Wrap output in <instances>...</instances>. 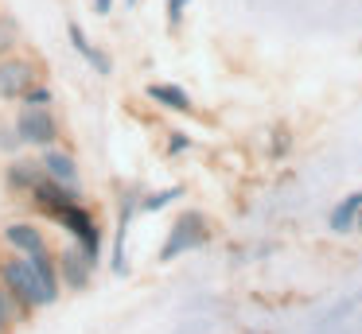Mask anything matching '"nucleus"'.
<instances>
[{
  "mask_svg": "<svg viewBox=\"0 0 362 334\" xmlns=\"http://www.w3.org/2000/svg\"><path fill=\"white\" fill-rule=\"evenodd\" d=\"M0 284L8 287L12 295H16L24 307H47V303H55L51 299V292L40 284V276L32 272V264L24 261V253L20 256H8V261H0Z\"/></svg>",
  "mask_w": 362,
  "mask_h": 334,
  "instance_id": "nucleus-1",
  "label": "nucleus"
},
{
  "mask_svg": "<svg viewBox=\"0 0 362 334\" xmlns=\"http://www.w3.org/2000/svg\"><path fill=\"white\" fill-rule=\"evenodd\" d=\"M51 217H55L63 229H71V237L78 241V245L86 249V256L98 264V253H102V229H98L94 214H90L82 202H63L59 210H51Z\"/></svg>",
  "mask_w": 362,
  "mask_h": 334,
  "instance_id": "nucleus-2",
  "label": "nucleus"
},
{
  "mask_svg": "<svg viewBox=\"0 0 362 334\" xmlns=\"http://www.w3.org/2000/svg\"><path fill=\"white\" fill-rule=\"evenodd\" d=\"M16 132L32 148H51L59 140V121L47 105H24L16 117Z\"/></svg>",
  "mask_w": 362,
  "mask_h": 334,
  "instance_id": "nucleus-3",
  "label": "nucleus"
},
{
  "mask_svg": "<svg viewBox=\"0 0 362 334\" xmlns=\"http://www.w3.org/2000/svg\"><path fill=\"white\" fill-rule=\"evenodd\" d=\"M203 241H206V217L199 214V210H187V214L172 225V233H168L164 249H160V261H175L180 253H191V249H199Z\"/></svg>",
  "mask_w": 362,
  "mask_h": 334,
  "instance_id": "nucleus-4",
  "label": "nucleus"
},
{
  "mask_svg": "<svg viewBox=\"0 0 362 334\" xmlns=\"http://www.w3.org/2000/svg\"><path fill=\"white\" fill-rule=\"evenodd\" d=\"M40 82V74H35V66L28 59H0V97L4 101H16L24 97L32 85Z\"/></svg>",
  "mask_w": 362,
  "mask_h": 334,
  "instance_id": "nucleus-5",
  "label": "nucleus"
},
{
  "mask_svg": "<svg viewBox=\"0 0 362 334\" xmlns=\"http://www.w3.org/2000/svg\"><path fill=\"white\" fill-rule=\"evenodd\" d=\"M40 167H43V175H47V179H55V183H63V186H71V191H78V163H74L71 152H59V148L51 144L47 152H43Z\"/></svg>",
  "mask_w": 362,
  "mask_h": 334,
  "instance_id": "nucleus-6",
  "label": "nucleus"
},
{
  "mask_svg": "<svg viewBox=\"0 0 362 334\" xmlns=\"http://www.w3.org/2000/svg\"><path fill=\"white\" fill-rule=\"evenodd\" d=\"M59 272H63V284H71V287H86L90 284V272H94V261L86 256V249L82 245H74V249H66L63 256H59Z\"/></svg>",
  "mask_w": 362,
  "mask_h": 334,
  "instance_id": "nucleus-7",
  "label": "nucleus"
},
{
  "mask_svg": "<svg viewBox=\"0 0 362 334\" xmlns=\"http://www.w3.org/2000/svg\"><path fill=\"white\" fill-rule=\"evenodd\" d=\"M66 35H71L74 51H78L82 59H86L90 66L98 70V74H113V59H110V54H105V51H102V47H98V43H90V35H86V31L78 28V23H66Z\"/></svg>",
  "mask_w": 362,
  "mask_h": 334,
  "instance_id": "nucleus-8",
  "label": "nucleus"
},
{
  "mask_svg": "<svg viewBox=\"0 0 362 334\" xmlns=\"http://www.w3.org/2000/svg\"><path fill=\"white\" fill-rule=\"evenodd\" d=\"M24 261L32 264V272L40 276V284L51 292V299H59V264L51 256V249H35V253H24Z\"/></svg>",
  "mask_w": 362,
  "mask_h": 334,
  "instance_id": "nucleus-9",
  "label": "nucleus"
},
{
  "mask_svg": "<svg viewBox=\"0 0 362 334\" xmlns=\"http://www.w3.org/2000/svg\"><path fill=\"white\" fill-rule=\"evenodd\" d=\"M4 241H8L12 249H20V253H35V249H47L43 233L35 229L32 222H12V225H4Z\"/></svg>",
  "mask_w": 362,
  "mask_h": 334,
  "instance_id": "nucleus-10",
  "label": "nucleus"
},
{
  "mask_svg": "<svg viewBox=\"0 0 362 334\" xmlns=\"http://www.w3.org/2000/svg\"><path fill=\"white\" fill-rule=\"evenodd\" d=\"M148 97L156 101V105H164V109H172V113H191V97H187V90H180V85H172V82H152L148 85Z\"/></svg>",
  "mask_w": 362,
  "mask_h": 334,
  "instance_id": "nucleus-11",
  "label": "nucleus"
},
{
  "mask_svg": "<svg viewBox=\"0 0 362 334\" xmlns=\"http://www.w3.org/2000/svg\"><path fill=\"white\" fill-rule=\"evenodd\" d=\"M358 210H362V191L346 194V198L339 202L335 210H331V229H335V233L354 229V222H358Z\"/></svg>",
  "mask_w": 362,
  "mask_h": 334,
  "instance_id": "nucleus-12",
  "label": "nucleus"
},
{
  "mask_svg": "<svg viewBox=\"0 0 362 334\" xmlns=\"http://www.w3.org/2000/svg\"><path fill=\"white\" fill-rule=\"evenodd\" d=\"M40 179H43V167H40V163L16 160V163L8 167V186H16V191H28V194H32V186L40 183Z\"/></svg>",
  "mask_w": 362,
  "mask_h": 334,
  "instance_id": "nucleus-13",
  "label": "nucleus"
},
{
  "mask_svg": "<svg viewBox=\"0 0 362 334\" xmlns=\"http://www.w3.org/2000/svg\"><path fill=\"white\" fill-rule=\"evenodd\" d=\"M180 194H183L180 186H164V191H152V194H144V198H141V210H148V214H152V210H164L168 202H175Z\"/></svg>",
  "mask_w": 362,
  "mask_h": 334,
  "instance_id": "nucleus-14",
  "label": "nucleus"
},
{
  "mask_svg": "<svg viewBox=\"0 0 362 334\" xmlns=\"http://www.w3.org/2000/svg\"><path fill=\"white\" fill-rule=\"evenodd\" d=\"M12 47H16V23L8 16H0V54L12 51Z\"/></svg>",
  "mask_w": 362,
  "mask_h": 334,
  "instance_id": "nucleus-15",
  "label": "nucleus"
},
{
  "mask_svg": "<svg viewBox=\"0 0 362 334\" xmlns=\"http://www.w3.org/2000/svg\"><path fill=\"white\" fill-rule=\"evenodd\" d=\"M20 101H24V105H51V90H47V85L35 82L32 90H28L24 97H20Z\"/></svg>",
  "mask_w": 362,
  "mask_h": 334,
  "instance_id": "nucleus-16",
  "label": "nucleus"
},
{
  "mask_svg": "<svg viewBox=\"0 0 362 334\" xmlns=\"http://www.w3.org/2000/svg\"><path fill=\"white\" fill-rule=\"evenodd\" d=\"M20 144H24V140H20L16 124H12V129H0V148H4V152H16Z\"/></svg>",
  "mask_w": 362,
  "mask_h": 334,
  "instance_id": "nucleus-17",
  "label": "nucleus"
},
{
  "mask_svg": "<svg viewBox=\"0 0 362 334\" xmlns=\"http://www.w3.org/2000/svg\"><path fill=\"white\" fill-rule=\"evenodd\" d=\"M191 144H195V140H191L187 132H172V140H168V152H172V155H180V152H187Z\"/></svg>",
  "mask_w": 362,
  "mask_h": 334,
  "instance_id": "nucleus-18",
  "label": "nucleus"
},
{
  "mask_svg": "<svg viewBox=\"0 0 362 334\" xmlns=\"http://www.w3.org/2000/svg\"><path fill=\"white\" fill-rule=\"evenodd\" d=\"M191 0H168V23H172V28H180L183 23V8H187Z\"/></svg>",
  "mask_w": 362,
  "mask_h": 334,
  "instance_id": "nucleus-19",
  "label": "nucleus"
},
{
  "mask_svg": "<svg viewBox=\"0 0 362 334\" xmlns=\"http://www.w3.org/2000/svg\"><path fill=\"white\" fill-rule=\"evenodd\" d=\"M273 136H276V140H273V155H281V152H288V132H284V129H276V132H273Z\"/></svg>",
  "mask_w": 362,
  "mask_h": 334,
  "instance_id": "nucleus-20",
  "label": "nucleus"
},
{
  "mask_svg": "<svg viewBox=\"0 0 362 334\" xmlns=\"http://www.w3.org/2000/svg\"><path fill=\"white\" fill-rule=\"evenodd\" d=\"M0 334H8V295L0 292Z\"/></svg>",
  "mask_w": 362,
  "mask_h": 334,
  "instance_id": "nucleus-21",
  "label": "nucleus"
},
{
  "mask_svg": "<svg viewBox=\"0 0 362 334\" xmlns=\"http://www.w3.org/2000/svg\"><path fill=\"white\" fill-rule=\"evenodd\" d=\"M110 8H113V0H94V12L98 16H110Z\"/></svg>",
  "mask_w": 362,
  "mask_h": 334,
  "instance_id": "nucleus-22",
  "label": "nucleus"
},
{
  "mask_svg": "<svg viewBox=\"0 0 362 334\" xmlns=\"http://www.w3.org/2000/svg\"><path fill=\"white\" fill-rule=\"evenodd\" d=\"M354 225H362V210H358V222H354Z\"/></svg>",
  "mask_w": 362,
  "mask_h": 334,
  "instance_id": "nucleus-23",
  "label": "nucleus"
},
{
  "mask_svg": "<svg viewBox=\"0 0 362 334\" xmlns=\"http://www.w3.org/2000/svg\"><path fill=\"white\" fill-rule=\"evenodd\" d=\"M125 4H136V0H125Z\"/></svg>",
  "mask_w": 362,
  "mask_h": 334,
  "instance_id": "nucleus-24",
  "label": "nucleus"
}]
</instances>
